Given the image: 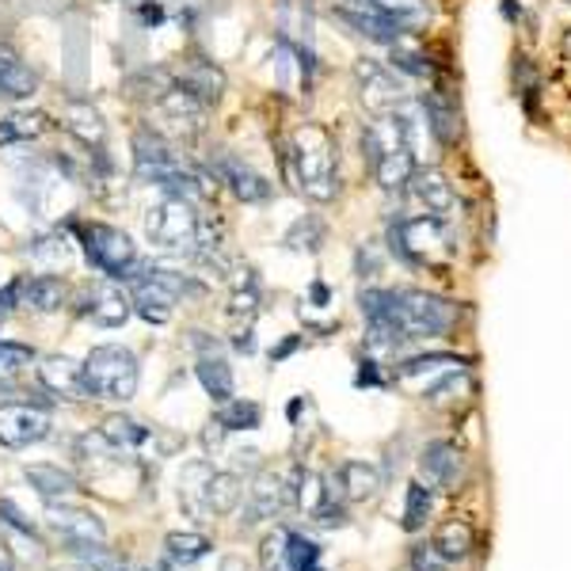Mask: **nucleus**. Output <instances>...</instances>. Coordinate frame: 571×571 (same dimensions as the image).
Segmentation results:
<instances>
[{
	"instance_id": "nucleus-7",
	"label": "nucleus",
	"mask_w": 571,
	"mask_h": 571,
	"mask_svg": "<svg viewBox=\"0 0 571 571\" xmlns=\"http://www.w3.org/2000/svg\"><path fill=\"white\" fill-rule=\"evenodd\" d=\"M138 381H142V370H138V354L130 347L107 343L96 347L85 359V385L92 400H114V404L134 400Z\"/></svg>"
},
{
	"instance_id": "nucleus-54",
	"label": "nucleus",
	"mask_w": 571,
	"mask_h": 571,
	"mask_svg": "<svg viewBox=\"0 0 571 571\" xmlns=\"http://www.w3.org/2000/svg\"><path fill=\"white\" fill-rule=\"evenodd\" d=\"M359 271H362V278H370V275H377V260H374V252H359Z\"/></svg>"
},
{
	"instance_id": "nucleus-40",
	"label": "nucleus",
	"mask_w": 571,
	"mask_h": 571,
	"mask_svg": "<svg viewBox=\"0 0 571 571\" xmlns=\"http://www.w3.org/2000/svg\"><path fill=\"white\" fill-rule=\"evenodd\" d=\"M430 510H435V495H430L427 484H408V503H404V529L416 534V529L427 526Z\"/></svg>"
},
{
	"instance_id": "nucleus-45",
	"label": "nucleus",
	"mask_w": 571,
	"mask_h": 571,
	"mask_svg": "<svg viewBox=\"0 0 571 571\" xmlns=\"http://www.w3.org/2000/svg\"><path fill=\"white\" fill-rule=\"evenodd\" d=\"M289 552H294V571H320V545L289 529Z\"/></svg>"
},
{
	"instance_id": "nucleus-36",
	"label": "nucleus",
	"mask_w": 571,
	"mask_h": 571,
	"mask_svg": "<svg viewBox=\"0 0 571 571\" xmlns=\"http://www.w3.org/2000/svg\"><path fill=\"white\" fill-rule=\"evenodd\" d=\"M465 362L458 354H416V359H404L396 362V381H411V377H424V374H442V370H461Z\"/></svg>"
},
{
	"instance_id": "nucleus-55",
	"label": "nucleus",
	"mask_w": 571,
	"mask_h": 571,
	"mask_svg": "<svg viewBox=\"0 0 571 571\" xmlns=\"http://www.w3.org/2000/svg\"><path fill=\"white\" fill-rule=\"evenodd\" d=\"M96 571H156V568H145V564H122V560H107V564H99Z\"/></svg>"
},
{
	"instance_id": "nucleus-57",
	"label": "nucleus",
	"mask_w": 571,
	"mask_h": 571,
	"mask_svg": "<svg viewBox=\"0 0 571 571\" xmlns=\"http://www.w3.org/2000/svg\"><path fill=\"white\" fill-rule=\"evenodd\" d=\"M4 317H8V309H4V305H0V325H4Z\"/></svg>"
},
{
	"instance_id": "nucleus-11",
	"label": "nucleus",
	"mask_w": 571,
	"mask_h": 571,
	"mask_svg": "<svg viewBox=\"0 0 571 571\" xmlns=\"http://www.w3.org/2000/svg\"><path fill=\"white\" fill-rule=\"evenodd\" d=\"M80 312L99 328H122L130 320V312H134V297L114 278H107V283H96L80 294Z\"/></svg>"
},
{
	"instance_id": "nucleus-35",
	"label": "nucleus",
	"mask_w": 571,
	"mask_h": 571,
	"mask_svg": "<svg viewBox=\"0 0 571 571\" xmlns=\"http://www.w3.org/2000/svg\"><path fill=\"white\" fill-rule=\"evenodd\" d=\"M210 537L202 534H168V541H164V552H168V560L176 568H190L198 564V560L210 557Z\"/></svg>"
},
{
	"instance_id": "nucleus-6",
	"label": "nucleus",
	"mask_w": 571,
	"mask_h": 571,
	"mask_svg": "<svg viewBox=\"0 0 571 571\" xmlns=\"http://www.w3.org/2000/svg\"><path fill=\"white\" fill-rule=\"evenodd\" d=\"M458 325V305L435 297L427 289H393V328L400 343L411 339H438Z\"/></svg>"
},
{
	"instance_id": "nucleus-43",
	"label": "nucleus",
	"mask_w": 571,
	"mask_h": 571,
	"mask_svg": "<svg viewBox=\"0 0 571 571\" xmlns=\"http://www.w3.org/2000/svg\"><path fill=\"white\" fill-rule=\"evenodd\" d=\"M461 393H469V374L465 370H450L442 381H435V385L427 388L424 393V400L430 404H450V400H458Z\"/></svg>"
},
{
	"instance_id": "nucleus-23",
	"label": "nucleus",
	"mask_w": 571,
	"mask_h": 571,
	"mask_svg": "<svg viewBox=\"0 0 571 571\" xmlns=\"http://www.w3.org/2000/svg\"><path fill=\"white\" fill-rule=\"evenodd\" d=\"M99 438H103L111 453H134V450H145V446L156 442V430L138 424L134 416L114 411V416H107L103 424H99Z\"/></svg>"
},
{
	"instance_id": "nucleus-30",
	"label": "nucleus",
	"mask_w": 571,
	"mask_h": 571,
	"mask_svg": "<svg viewBox=\"0 0 571 571\" xmlns=\"http://www.w3.org/2000/svg\"><path fill=\"white\" fill-rule=\"evenodd\" d=\"M419 107H424L427 127H430V134H435L438 145L450 149L453 142H458L461 127H458V111H453L450 99H446L442 92H427L424 99H419Z\"/></svg>"
},
{
	"instance_id": "nucleus-19",
	"label": "nucleus",
	"mask_w": 571,
	"mask_h": 571,
	"mask_svg": "<svg viewBox=\"0 0 571 571\" xmlns=\"http://www.w3.org/2000/svg\"><path fill=\"white\" fill-rule=\"evenodd\" d=\"M156 111H161V119L168 122L172 130H176L179 138H190V134H198L202 130V122H206V111L210 107L206 103H198L195 96L184 92L179 85H172L168 92H164L161 99H156Z\"/></svg>"
},
{
	"instance_id": "nucleus-52",
	"label": "nucleus",
	"mask_w": 571,
	"mask_h": 571,
	"mask_svg": "<svg viewBox=\"0 0 571 571\" xmlns=\"http://www.w3.org/2000/svg\"><path fill=\"white\" fill-rule=\"evenodd\" d=\"M297 347H301V336H286L283 343H278L275 351H271V362H283V359H289V354H294Z\"/></svg>"
},
{
	"instance_id": "nucleus-8",
	"label": "nucleus",
	"mask_w": 571,
	"mask_h": 571,
	"mask_svg": "<svg viewBox=\"0 0 571 571\" xmlns=\"http://www.w3.org/2000/svg\"><path fill=\"white\" fill-rule=\"evenodd\" d=\"M388 252L408 267H438L450 260L453 244L446 221L438 218H393L388 221Z\"/></svg>"
},
{
	"instance_id": "nucleus-9",
	"label": "nucleus",
	"mask_w": 571,
	"mask_h": 571,
	"mask_svg": "<svg viewBox=\"0 0 571 571\" xmlns=\"http://www.w3.org/2000/svg\"><path fill=\"white\" fill-rule=\"evenodd\" d=\"M46 404H0V446L8 450H28L50 435Z\"/></svg>"
},
{
	"instance_id": "nucleus-50",
	"label": "nucleus",
	"mask_w": 571,
	"mask_h": 571,
	"mask_svg": "<svg viewBox=\"0 0 571 571\" xmlns=\"http://www.w3.org/2000/svg\"><path fill=\"white\" fill-rule=\"evenodd\" d=\"M354 385H359V388H381V385H385V381H381V374H377V362H362V366H359V377H354Z\"/></svg>"
},
{
	"instance_id": "nucleus-5",
	"label": "nucleus",
	"mask_w": 571,
	"mask_h": 571,
	"mask_svg": "<svg viewBox=\"0 0 571 571\" xmlns=\"http://www.w3.org/2000/svg\"><path fill=\"white\" fill-rule=\"evenodd\" d=\"M198 233H202V213H198V206L187 202V198L164 195L161 202L145 210V240L156 252L195 255Z\"/></svg>"
},
{
	"instance_id": "nucleus-3",
	"label": "nucleus",
	"mask_w": 571,
	"mask_h": 571,
	"mask_svg": "<svg viewBox=\"0 0 571 571\" xmlns=\"http://www.w3.org/2000/svg\"><path fill=\"white\" fill-rule=\"evenodd\" d=\"M362 156H366L370 172L377 176L381 190L400 195L408 187L411 172H416V153L408 149V138L400 130L396 111H385L362 130Z\"/></svg>"
},
{
	"instance_id": "nucleus-42",
	"label": "nucleus",
	"mask_w": 571,
	"mask_h": 571,
	"mask_svg": "<svg viewBox=\"0 0 571 571\" xmlns=\"http://www.w3.org/2000/svg\"><path fill=\"white\" fill-rule=\"evenodd\" d=\"M28 255L35 263H46V267H62V263H69V240L62 233H46V237L31 240Z\"/></svg>"
},
{
	"instance_id": "nucleus-21",
	"label": "nucleus",
	"mask_w": 571,
	"mask_h": 571,
	"mask_svg": "<svg viewBox=\"0 0 571 571\" xmlns=\"http://www.w3.org/2000/svg\"><path fill=\"white\" fill-rule=\"evenodd\" d=\"M278 510H286V492H283V476L278 473H260L255 484L248 487V503H244V526H255V523H267L275 518Z\"/></svg>"
},
{
	"instance_id": "nucleus-48",
	"label": "nucleus",
	"mask_w": 571,
	"mask_h": 571,
	"mask_svg": "<svg viewBox=\"0 0 571 571\" xmlns=\"http://www.w3.org/2000/svg\"><path fill=\"white\" fill-rule=\"evenodd\" d=\"M226 435H229V430H226V424H221V419L218 416H213L210 419V424H206V430H202V446H206V450H221V442H226Z\"/></svg>"
},
{
	"instance_id": "nucleus-20",
	"label": "nucleus",
	"mask_w": 571,
	"mask_h": 571,
	"mask_svg": "<svg viewBox=\"0 0 571 571\" xmlns=\"http://www.w3.org/2000/svg\"><path fill=\"white\" fill-rule=\"evenodd\" d=\"M419 465H424V476L430 484L442 487V492H458L461 480H465V453L453 442H430Z\"/></svg>"
},
{
	"instance_id": "nucleus-44",
	"label": "nucleus",
	"mask_w": 571,
	"mask_h": 571,
	"mask_svg": "<svg viewBox=\"0 0 571 571\" xmlns=\"http://www.w3.org/2000/svg\"><path fill=\"white\" fill-rule=\"evenodd\" d=\"M388 69H400V73H408V77H430V62L419 54V50L404 46V39L393 46V65H388Z\"/></svg>"
},
{
	"instance_id": "nucleus-22",
	"label": "nucleus",
	"mask_w": 571,
	"mask_h": 571,
	"mask_svg": "<svg viewBox=\"0 0 571 571\" xmlns=\"http://www.w3.org/2000/svg\"><path fill=\"white\" fill-rule=\"evenodd\" d=\"M62 130L69 138H77L80 145L92 153V149H103L107 142V122L103 114L96 111L92 103H85V99H73V103H65L62 111Z\"/></svg>"
},
{
	"instance_id": "nucleus-15",
	"label": "nucleus",
	"mask_w": 571,
	"mask_h": 571,
	"mask_svg": "<svg viewBox=\"0 0 571 571\" xmlns=\"http://www.w3.org/2000/svg\"><path fill=\"white\" fill-rule=\"evenodd\" d=\"M130 286H134V289H130V297H134V312H138V317H142L145 325H168L172 312H176V305H179V297L172 294L168 286L156 283V278L145 271V263H142V271L130 278Z\"/></svg>"
},
{
	"instance_id": "nucleus-53",
	"label": "nucleus",
	"mask_w": 571,
	"mask_h": 571,
	"mask_svg": "<svg viewBox=\"0 0 571 571\" xmlns=\"http://www.w3.org/2000/svg\"><path fill=\"white\" fill-rule=\"evenodd\" d=\"M309 297H312V305H317V309L332 305V289H328L325 283H312V286H309Z\"/></svg>"
},
{
	"instance_id": "nucleus-13",
	"label": "nucleus",
	"mask_w": 571,
	"mask_h": 571,
	"mask_svg": "<svg viewBox=\"0 0 571 571\" xmlns=\"http://www.w3.org/2000/svg\"><path fill=\"white\" fill-rule=\"evenodd\" d=\"M210 172H213V176H218L229 190H233L240 202L252 206V202H267V198H271V179L260 176V172H255L252 164L240 161V156H233V153H218V156H213V161H210Z\"/></svg>"
},
{
	"instance_id": "nucleus-51",
	"label": "nucleus",
	"mask_w": 571,
	"mask_h": 571,
	"mask_svg": "<svg viewBox=\"0 0 571 571\" xmlns=\"http://www.w3.org/2000/svg\"><path fill=\"white\" fill-rule=\"evenodd\" d=\"M233 351H240V354H255V332H252V325H248V328H237V332H233Z\"/></svg>"
},
{
	"instance_id": "nucleus-34",
	"label": "nucleus",
	"mask_w": 571,
	"mask_h": 571,
	"mask_svg": "<svg viewBox=\"0 0 571 571\" xmlns=\"http://www.w3.org/2000/svg\"><path fill=\"white\" fill-rule=\"evenodd\" d=\"M31 359H35V351H31L28 343H8V339H0V396L12 393L15 381L23 377V370L31 366Z\"/></svg>"
},
{
	"instance_id": "nucleus-12",
	"label": "nucleus",
	"mask_w": 571,
	"mask_h": 571,
	"mask_svg": "<svg viewBox=\"0 0 571 571\" xmlns=\"http://www.w3.org/2000/svg\"><path fill=\"white\" fill-rule=\"evenodd\" d=\"M354 80H359V92L374 114L396 111V107L404 103V88L400 80H396V69L374 62V57H362V62L354 65Z\"/></svg>"
},
{
	"instance_id": "nucleus-10",
	"label": "nucleus",
	"mask_w": 571,
	"mask_h": 571,
	"mask_svg": "<svg viewBox=\"0 0 571 571\" xmlns=\"http://www.w3.org/2000/svg\"><path fill=\"white\" fill-rule=\"evenodd\" d=\"M46 523L62 537L69 549H85V545H99L107 541V526L96 510H85V507H69V503H50L46 507Z\"/></svg>"
},
{
	"instance_id": "nucleus-31",
	"label": "nucleus",
	"mask_w": 571,
	"mask_h": 571,
	"mask_svg": "<svg viewBox=\"0 0 571 571\" xmlns=\"http://www.w3.org/2000/svg\"><path fill=\"white\" fill-rule=\"evenodd\" d=\"M260 312V278H255L252 267L237 271L233 278V294H229V317H233L237 328H248Z\"/></svg>"
},
{
	"instance_id": "nucleus-41",
	"label": "nucleus",
	"mask_w": 571,
	"mask_h": 571,
	"mask_svg": "<svg viewBox=\"0 0 571 571\" xmlns=\"http://www.w3.org/2000/svg\"><path fill=\"white\" fill-rule=\"evenodd\" d=\"M218 419L226 424V430H255L263 424V408L255 400H226Z\"/></svg>"
},
{
	"instance_id": "nucleus-18",
	"label": "nucleus",
	"mask_w": 571,
	"mask_h": 571,
	"mask_svg": "<svg viewBox=\"0 0 571 571\" xmlns=\"http://www.w3.org/2000/svg\"><path fill=\"white\" fill-rule=\"evenodd\" d=\"M65 297H69V289H65V283L57 275L15 278V305H20L23 312H39V317H46V312L62 309Z\"/></svg>"
},
{
	"instance_id": "nucleus-26",
	"label": "nucleus",
	"mask_w": 571,
	"mask_h": 571,
	"mask_svg": "<svg viewBox=\"0 0 571 571\" xmlns=\"http://www.w3.org/2000/svg\"><path fill=\"white\" fill-rule=\"evenodd\" d=\"M195 374H198V385L206 388V396H210V400L226 404V400H233V396H237L233 366H229V362L221 359V351H213V354H198Z\"/></svg>"
},
{
	"instance_id": "nucleus-14",
	"label": "nucleus",
	"mask_w": 571,
	"mask_h": 571,
	"mask_svg": "<svg viewBox=\"0 0 571 571\" xmlns=\"http://www.w3.org/2000/svg\"><path fill=\"white\" fill-rule=\"evenodd\" d=\"M39 385L57 400H88L85 362L69 359V354H46L39 362Z\"/></svg>"
},
{
	"instance_id": "nucleus-1",
	"label": "nucleus",
	"mask_w": 571,
	"mask_h": 571,
	"mask_svg": "<svg viewBox=\"0 0 571 571\" xmlns=\"http://www.w3.org/2000/svg\"><path fill=\"white\" fill-rule=\"evenodd\" d=\"M134 176L142 184L161 187L164 195L187 198L195 206L213 195V172L187 164L156 130H138L134 134Z\"/></svg>"
},
{
	"instance_id": "nucleus-56",
	"label": "nucleus",
	"mask_w": 571,
	"mask_h": 571,
	"mask_svg": "<svg viewBox=\"0 0 571 571\" xmlns=\"http://www.w3.org/2000/svg\"><path fill=\"white\" fill-rule=\"evenodd\" d=\"M0 571H12V557L4 549H0Z\"/></svg>"
},
{
	"instance_id": "nucleus-28",
	"label": "nucleus",
	"mask_w": 571,
	"mask_h": 571,
	"mask_svg": "<svg viewBox=\"0 0 571 571\" xmlns=\"http://www.w3.org/2000/svg\"><path fill=\"white\" fill-rule=\"evenodd\" d=\"M336 15L347 23V28H354V35L370 39V43L396 46L404 35H408V31H404L400 23H393V20H381V15H366V12H359V8H347V4H343V8H336Z\"/></svg>"
},
{
	"instance_id": "nucleus-49",
	"label": "nucleus",
	"mask_w": 571,
	"mask_h": 571,
	"mask_svg": "<svg viewBox=\"0 0 571 571\" xmlns=\"http://www.w3.org/2000/svg\"><path fill=\"white\" fill-rule=\"evenodd\" d=\"M263 461H260V450H237L233 453V473L240 476V473H255V469H260Z\"/></svg>"
},
{
	"instance_id": "nucleus-38",
	"label": "nucleus",
	"mask_w": 571,
	"mask_h": 571,
	"mask_svg": "<svg viewBox=\"0 0 571 571\" xmlns=\"http://www.w3.org/2000/svg\"><path fill=\"white\" fill-rule=\"evenodd\" d=\"M435 549L442 552L450 564L453 560H465L469 549H473V529H469L465 523H446L435 537Z\"/></svg>"
},
{
	"instance_id": "nucleus-46",
	"label": "nucleus",
	"mask_w": 571,
	"mask_h": 571,
	"mask_svg": "<svg viewBox=\"0 0 571 571\" xmlns=\"http://www.w3.org/2000/svg\"><path fill=\"white\" fill-rule=\"evenodd\" d=\"M411 571H450V560L435 549V545H419L411 552Z\"/></svg>"
},
{
	"instance_id": "nucleus-47",
	"label": "nucleus",
	"mask_w": 571,
	"mask_h": 571,
	"mask_svg": "<svg viewBox=\"0 0 571 571\" xmlns=\"http://www.w3.org/2000/svg\"><path fill=\"white\" fill-rule=\"evenodd\" d=\"M0 526H8L12 534H20V537H35V526H31L8 499H0Z\"/></svg>"
},
{
	"instance_id": "nucleus-39",
	"label": "nucleus",
	"mask_w": 571,
	"mask_h": 571,
	"mask_svg": "<svg viewBox=\"0 0 571 571\" xmlns=\"http://www.w3.org/2000/svg\"><path fill=\"white\" fill-rule=\"evenodd\" d=\"M260 571H294V552H289V529H275L260 545Z\"/></svg>"
},
{
	"instance_id": "nucleus-37",
	"label": "nucleus",
	"mask_w": 571,
	"mask_h": 571,
	"mask_svg": "<svg viewBox=\"0 0 571 571\" xmlns=\"http://www.w3.org/2000/svg\"><path fill=\"white\" fill-rule=\"evenodd\" d=\"M325 240H328L325 221L312 218V213H305V218L294 221V229L286 233V248H289V252H309V255H317L320 248H325Z\"/></svg>"
},
{
	"instance_id": "nucleus-24",
	"label": "nucleus",
	"mask_w": 571,
	"mask_h": 571,
	"mask_svg": "<svg viewBox=\"0 0 571 571\" xmlns=\"http://www.w3.org/2000/svg\"><path fill=\"white\" fill-rule=\"evenodd\" d=\"M39 92V73L15 50L0 46V99H31Z\"/></svg>"
},
{
	"instance_id": "nucleus-16",
	"label": "nucleus",
	"mask_w": 571,
	"mask_h": 571,
	"mask_svg": "<svg viewBox=\"0 0 571 571\" xmlns=\"http://www.w3.org/2000/svg\"><path fill=\"white\" fill-rule=\"evenodd\" d=\"M172 77H176V85L184 88V92H190L206 107L221 103V96H226V73L213 62H206V57H187L179 69H172Z\"/></svg>"
},
{
	"instance_id": "nucleus-17",
	"label": "nucleus",
	"mask_w": 571,
	"mask_h": 571,
	"mask_svg": "<svg viewBox=\"0 0 571 571\" xmlns=\"http://www.w3.org/2000/svg\"><path fill=\"white\" fill-rule=\"evenodd\" d=\"M408 190L416 195V202L424 206L430 218H438V221H446L453 210H458V195H453L450 179H446L438 168H416L408 179Z\"/></svg>"
},
{
	"instance_id": "nucleus-33",
	"label": "nucleus",
	"mask_w": 571,
	"mask_h": 571,
	"mask_svg": "<svg viewBox=\"0 0 571 571\" xmlns=\"http://www.w3.org/2000/svg\"><path fill=\"white\" fill-rule=\"evenodd\" d=\"M23 476H28V484L35 487V492L43 495L46 503L65 499V495L77 492V480L65 473V469H57V465H31Z\"/></svg>"
},
{
	"instance_id": "nucleus-27",
	"label": "nucleus",
	"mask_w": 571,
	"mask_h": 571,
	"mask_svg": "<svg viewBox=\"0 0 571 571\" xmlns=\"http://www.w3.org/2000/svg\"><path fill=\"white\" fill-rule=\"evenodd\" d=\"M50 114L46 111H8L0 114V145H31L43 134H50Z\"/></svg>"
},
{
	"instance_id": "nucleus-2",
	"label": "nucleus",
	"mask_w": 571,
	"mask_h": 571,
	"mask_svg": "<svg viewBox=\"0 0 571 571\" xmlns=\"http://www.w3.org/2000/svg\"><path fill=\"white\" fill-rule=\"evenodd\" d=\"M289 164H294L301 195H309L312 202H332L339 195V156L332 134L325 127L305 122L297 130L294 142H289Z\"/></svg>"
},
{
	"instance_id": "nucleus-32",
	"label": "nucleus",
	"mask_w": 571,
	"mask_h": 571,
	"mask_svg": "<svg viewBox=\"0 0 571 571\" xmlns=\"http://www.w3.org/2000/svg\"><path fill=\"white\" fill-rule=\"evenodd\" d=\"M240 499H244V484H240L237 473H218L213 469L210 484H206V510L213 515H233L240 507Z\"/></svg>"
},
{
	"instance_id": "nucleus-29",
	"label": "nucleus",
	"mask_w": 571,
	"mask_h": 571,
	"mask_svg": "<svg viewBox=\"0 0 571 571\" xmlns=\"http://www.w3.org/2000/svg\"><path fill=\"white\" fill-rule=\"evenodd\" d=\"M336 476H339V487H343V499H354V503L374 499L381 484H385L377 465H370V461H343Z\"/></svg>"
},
{
	"instance_id": "nucleus-25",
	"label": "nucleus",
	"mask_w": 571,
	"mask_h": 571,
	"mask_svg": "<svg viewBox=\"0 0 571 571\" xmlns=\"http://www.w3.org/2000/svg\"><path fill=\"white\" fill-rule=\"evenodd\" d=\"M210 476H213L210 461H190V465H184V473H179V507H184V515L198 518V523L210 518V510H206V484H210Z\"/></svg>"
},
{
	"instance_id": "nucleus-4",
	"label": "nucleus",
	"mask_w": 571,
	"mask_h": 571,
	"mask_svg": "<svg viewBox=\"0 0 571 571\" xmlns=\"http://www.w3.org/2000/svg\"><path fill=\"white\" fill-rule=\"evenodd\" d=\"M69 229L80 237L85 260L92 263L96 271H103L107 278L130 283V278L142 271V255H138V244L130 240L127 229L107 226V221H73Z\"/></svg>"
}]
</instances>
